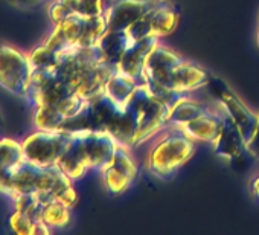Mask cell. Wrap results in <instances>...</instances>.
<instances>
[{
  "label": "cell",
  "instance_id": "7402d4cb",
  "mask_svg": "<svg viewBox=\"0 0 259 235\" xmlns=\"http://www.w3.org/2000/svg\"><path fill=\"white\" fill-rule=\"evenodd\" d=\"M70 209L72 208H69L60 200H51L43 205L40 220L51 229L64 227L70 223Z\"/></svg>",
  "mask_w": 259,
  "mask_h": 235
},
{
  "label": "cell",
  "instance_id": "7a4b0ae2",
  "mask_svg": "<svg viewBox=\"0 0 259 235\" xmlns=\"http://www.w3.org/2000/svg\"><path fill=\"white\" fill-rule=\"evenodd\" d=\"M126 104L135 107L139 116L135 145L144 144L168 126L172 107L151 95L144 83H139V86L136 87L135 93L128 99Z\"/></svg>",
  "mask_w": 259,
  "mask_h": 235
},
{
  "label": "cell",
  "instance_id": "30bf717a",
  "mask_svg": "<svg viewBox=\"0 0 259 235\" xmlns=\"http://www.w3.org/2000/svg\"><path fill=\"white\" fill-rule=\"evenodd\" d=\"M156 5L154 0H113L104 13L108 31H126Z\"/></svg>",
  "mask_w": 259,
  "mask_h": 235
},
{
  "label": "cell",
  "instance_id": "52a82bcc",
  "mask_svg": "<svg viewBox=\"0 0 259 235\" xmlns=\"http://www.w3.org/2000/svg\"><path fill=\"white\" fill-rule=\"evenodd\" d=\"M139 174L138 165L130 156L125 145L117 144L113 158L101 170L102 183L110 195H120L136 182Z\"/></svg>",
  "mask_w": 259,
  "mask_h": 235
},
{
  "label": "cell",
  "instance_id": "6da1fadb",
  "mask_svg": "<svg viewBox=\"0 0 259 235\" xmlns=\"http://www.w3.org/2000/svg\"><path fill=\"white\" fill-rule=\"evenodd\" d=\"M160 133L148 151L147 167L156 179L169 182L195 154V141L174 126H166Z\"/></svg>",
  "mask_w": 259,
  "mask_h": 235
},
{
  "label": "cell",
  "instance_id": "ba28073f",
  "mask_svg": "<svg viewBox=\"0 0 259 235\" xmlns=\"http://www.w3.org/2000/svg\"><path fill=\"white\" fill-rule=\"evenodd\" d=\"M180 16L174 7L168 2H160L142 16L126 32L133 42H139L147 37H166L172 34L179 26Z\"/></svg>",
  "mask_w": 259,
  "mask_h": 235
},
{
  "label": "cell",
  "instance_id": "ffe728a7",
  "mask_svg": "<svg viewBox=\"0 0 259 235\" xmlns=\"http://www.w3.org/2000/svg\"><path fill=\"white\" fill-rule=\"evenodd\" d=\"M10 226L19 235H48L51 233V227L46 226L43 221L32 218L23 211L14 209L10 215Z\"/></svg>",
  "mask_w": 259,
  "mask_h": 235
},
{
  "label": "cell",
  "instance_id": "d6986e66",
  "mask_svg": "<svg viewBox=\"0 0 259 235\" xmlns=\"http://www.w3.org/2000/svg\"><path fill=\"white\" fill-rule=\"evenodd\" d=\"M23 159L20 142L11 138H0V186L7 179L8 173Z\"/></svg>",
  "mask_w": 259,
  "mask_h": 235
},
{
  "label": "cell",
  "instance_id": "484cf974",
  "mask_svg": "<svg viewBox=\"0 0 259 235\" xmlns=\"http://www.w3.org/2000/svg\"><path fill=\"white\" fill-rule=\"evenodd\" d=\"M104 13V0H78V16L81 17H98Z\"/></svg>",
  "mask_w": 259,
  "mask_h": 235
},
{
  "label": "cell",
  "instance_id": "8992f818",
  "mask_svg": "<svg viewBox=\"0 0 259 235\" xmlns=\"http://www.w3.org/2000/svg\"><path fill=\"white\" fill-rule=\"evenodd\" d=\"M207 87H209V92L212 93V96L221 104L223 111H226L232 118V121L236 124V127L239 129V132L245 141V145H247V142L253 138L254 130L257 127L259 114L254 113L253 110H250L241 101V98L223 80L212 76Z\"/></svg>",
  "mask_w": 259,
  "mask_h": 235
},
{
  "label": "cell",
  "instance_id": "4dcf8cb0",
  "mask_svg": "<svg viewBox=\"0 0 259 235\" xmlns=\"http://www.w3.org/2000/svg\"><path fill=\"white\" fill-rule=\"evenodd\" d=\"M154 2H157V4H160V2H166V0H154Z\"/></svg>",
  "mask_w": 259,
  "mask_h": 235
},
{
  "label": "cell",
  "instance_id": "5bb4252c",
  "mask_svg": "<svg viewBox=\"0 0 259 235\" xmlns=\"http://www.w3.org/2000/svg\"><path fill=\"white\" fill-rule=\"evenodd\" d=\"M212 148H213L215 156L229 159V161H233L239 158L241 154H244V151H247L245 141L239 129L236 127V124L232 121V118L226 111L223 113V127L218 136L215 138V141L212 142Z\"/></svg>",
  "mask_w": 259,
  "mask_h": 235
},
{
  "label": "cell",
  "instance_id": "277c9868",
  "mask_svg": "<svg viewBox=\"0 0 259 235\" xmlns=\"http://www.w3.org/2000/svg\"><path fill=\"white\" fill-rule=\"evenodd\" d=\"M70 139L72 133L66 130H37L22 142L23 158L37 167H55Z\"/></svg>",
  "mask_w": 259,
  "mask_h": 235
},
{
  "label": "cell",
  "instance_id": "3957f363",
  "mask_svg": "<svg viewBox=\"0 0 259 235\" xmlns=\"http://www.w3.org/2000/svg\"><path fill=\"white\" fill-rule=\"evenodd\" d=\"M34 67L29 55L0 42V87L19 98H26Z\"/></svg>",
  "mask_w": 259,
  "mask_h": 235
},
{
  "label": "cell",
  "instance_id": "44dd1931",
  "mask_svg": "<svg viewBox=\"0 0 259 235\" xmlns=\"http://www.w3.org/2000/svg\"><path fill=\"white\" fill-rule=\"evenodd\" d=\"M32 121L38 130H61L66 118L57 105H38L34 108Z\"/></svg>",
  "mask_w": 259,
  "mask_h": 235
},
{
  "label": "cell",
  "instance_id": "e0dca14e",
  "mask_svg": "<svg viewBox=\"0 0 259 235\" xmlns=\"http://www.w3.org/2000/svg\"><path fill=\"white\" fill-rule=\"evenodd\" d=\"M138 86H139L138 80H135L132 76H126L122 72L116 70L105 83L104 92L119 105H125L128 102V99L132 98V95L135 93Z\"/></svg>",
  "mask_w": 259,
  "mask_h": 235
},
{
  "label": "cell",
  "instance_id": "cb8c5ba5",
  "mask_svg": "<svg viewBox=\"0 0 259 235\" xmlns=\"http://www.w3.org/2000/svg\"><path fill=\"white\" fill-rule=\"evenodd\" d=\"M29 60L34 69H54L58 64L60 52L51 49L46 45H40L32 49L29 54Z\"/></svg>",
  "mask_w": 259,
  "mask_h": 235
},
{
  "label": "cell",
  "instance_id": "7c38bea8",
  "mask_svg": "<svg viewBox=\"0 0 259 235\" xmlns=\"http://www.w3.org/2000/svg\"><path fill=\"white\" fill-rule=\"evenodd\" d=\"M212 76L213 75L209 70L203 69L201 66H198L192 61L185 60L180 66H177L172 70L165 87L169 90H174V92L188 93V92H194L201 87H207Z\"/></svg>",
  "mask_w": 259,
  "mask_h": 235
},
{
  "label": "cell",
  "instance_id": "f1b7e54d",
  "mask_svg": "<svg viewBox=\"0 0 259 235\" xmlns=\"http://www.w3.org/2000/svg\"><path fill=\"white\" fill-rule=\"evenodd\" d=\"M250 191H251L253 199L259 203V173L251 179V182H250Z\"/></svg>",
  "mask_w": 259,
  "mask_h": 235
},
{
  "label": "cell",
  "instance_id": "4316f807",
  "mask_svg": "<svg viewBox=\"0 0 259 235\" xmlns=\"http://www.w3.org/2000/svg\"><path fill=\"white\" fill-rule=\"evenodd\" d=\"M257 114H259V113H257ZM245 148H247V153H250L253 158L259 159V121H257V127H256V130H254V135H253V138L247 142Z\"/></svg>",
  "mask_w": 259,
  "mask_h": 235
},
{
  "label": "cell",
  "instance_id": "9a60e30c",
  "mask_svg": "<svg viewBox=\"0 0 259 235\" xmlns=\"http://www.w3.org/2000/svg\"><path fill=\"white\" fill-rule=\"evenodd\" d=\"M223 127V113L221 111H206L195 120L186 123L182 129L195 142H213Z\"/></svg>",
  "mask_w": 259,
  "mask_h": 235
},
{
  "label": "cell",
  "instance_id": "603a6c76",
  "mask_svg": "<svg viewBox=\"0 0 259 235\" xmlns=\"http://www.w3.org/2000/svg\"><path fill=\"white\" fill-rule=\"evenodd\" d=\"M107 31H108V26H107L105 14L98 16V17H89V19H85L84 29H82L81 38L76 46H79V48L96 46Z\"/></svg>",
  "mask_w": 259,
  "mask_h": 235
},
{
  "label": "cell",
  "instance_id": "8fae6325",
  "mask_svg": "<svg viewBox=\"0 0 259 235\" xmlns=\"http://www.w3.org/2000/svg\"><path fill=\"white\" fill-rule=\"evenodd\" d=\"M183 61H185L183 57H180L172 49L159 43L151 51V54L148 55L144 64L141 83H156L160 86H166L172 70L177 66H180Z\"/></svg>",
  "mask_w": 259,
  "mask_h": 235
},
{
  "label": "cell",
  "instance_id": "ac0fdd59",
  "mask_svg": "<svg viewBox=\"0 0 259 235\" xmlns=\"http://www.w3.org/2000/svg\"><path fill=\"white\" fill-rule=\"evenodd\" d=\"M132 43L133 40L128 35L126 31H107L104 37L99 40L98 46L101 48L102 54L105 55L108 61L117 64L122 54Z\"/></svg>",
  "mask_w": 259,
  "mask_h": 235
},
{
  "label": "cell",
  "instance_id": "2e32d148",
  "mask_svg": "<svg viewBox=\"0 0 259 235\" xmlns=\"http://www.w3.org/2000/svg\"><path fill=\"white\" fill-rule=\"evenodd\" d=\"M57 167L67 177H70L72 180H79L87 174L89 167H87V164H85V161L82 158L78 139H76V136L73 133H72V139H70L69 145L66 147V150L60 156V159L57 162Z\"/></svg>",
  "mask_w": 259,
  "mask_h": 235
},
{
  "label": "cell",
  "instance_id": "d4e9b609",
  "mask_svg": "<svg viewBox=\"0 0 259 235\" xmlns=\"http://www.w3.org/2000/svg\"><path fill=\"white\" fill-rule=\"evenodd\" d=\"M48 14L52 23L58 25L67 17L78 14V0H54L48 8Z\"/></svg>",
  "mask_w": 259,
  "mask_h": 235
},
{
  "label": "cell",
  "instance_id": "1f68e13d",
  "mask_svg": "<svg viewBox=\"0 0 259 235\" xmlns=\"http://www.w3.org/2000/svg\"><path fill=\"white\" fill-rule=\"evenodd\" d=\"M0 126H2V113H0Z\"/></svg>",
  "mask_w": 259,
  "mask_h": 235
},
{
  "label": "cell",
  "instance_id": "9c48e42d",
  "mask_svg": "<svg viewBox=\"0 0 259 235\" xmlns=\"http://www.w3.org/2000/svg\"><path fill=\"white\" fill-rule=\"evenodd\" d=\"M82 158L89 170L101 171L113 158L117 147V141L105 132H75Z\"/></svg>",
  "mask_w": 259,
  "mask_h": 235
},
{
  "label": "cell",
  "instance_id": "f546056e",
  "mask_svg": "<svg viewBox=\"0 0 259 235\" xmlns=\"http://www.w3.org/2000/svg\"><path fill=\"white\" fill-rule=\"evenodd\" d=\"M256 42H257V48H259V31H257V37H256Z\"/></svg>",
  "mask_w": 259,
  "mask_h": 235
},
{
  "label": "cell",
  "instance_id": "5b68a950",
  "mask_svg": "<svg viewBox=\"0 0 259 235\" xmlns=\"http://www.w3.org/2000/svg\"><path fill=\"white\" fill-rule=\"evenodd\" d=\"M76 93L75 84L64 80L57 69H34L26 101L34 108L38 105H57Z\"/></svg>",
  "mask_w": 259,
  "mask_h": 235
},
{
  "label": "cell",
  "instance_id": "4fadbf2b",
  "mask_svg": "<svg viewBox=\"0 0 259 235\" xmlns=\"http://www.w3.org/2000/svg\"><path fill=\"white\" fill-rule=\"evenodd\" d=\"M159 40H160L159 37L151 35V37L142 38L139 42H133L122 54V57L117 63V70L141 83L144 64H145L148 55L151 54V51L160 43Z\"/></svg>",
  "mask_w": 259,
  "mask_h": 235
},
{
  "label": "cell",
  "instance_id": "83f0119b",
  "mask_svg": "<svg viewBox=\"0 0 259 235\" xmlns=\"http://www.w3.org/2000/svg\"><path fill=\"white\" fill-rule=\"evenodd\" d=\"M7 2H10L14 7L22 8V10H32V8H37L41 4H45L46 0H7Z\"/></svg>",
  "mask_w": 259,
  "mask_h": 235
}]
</instances>
